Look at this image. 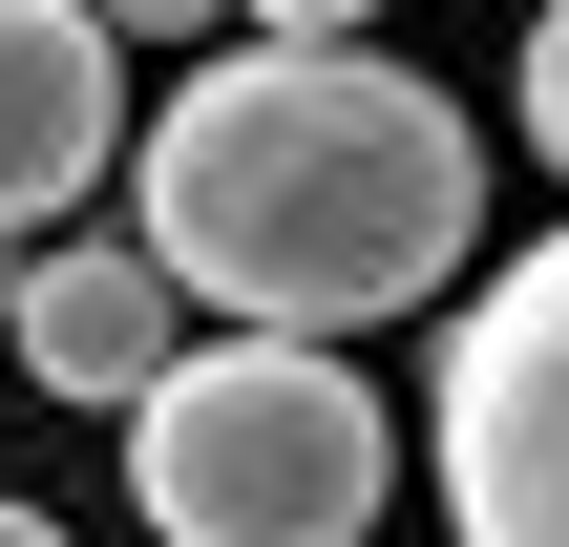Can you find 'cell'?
Here are the masks:
<instances>
[{
  "label": "cell",
  "instance_id": "2",
  "mask_svg": "<svg viewBox=\"0 0 569 547\" xmlns=\"http://www.w3.org/2000/svg\"><path fill=\"white\" fill-rule=\"evenodd\" d=\"M401 485V422L359 401L338 337H190L127 401V506L148 547H359Z\"/></svg>",
  "mask_w": 569,
  "mask_h": 547
},
{
  "label": "cell",
  "instance_id": "3",
  "mask_svg": "<svg viewBox=\"0 0 569 547\" xmlns=\"http://www.w3.org/2000/svg\"><path fill=\"white\" fill-rule=\"evenodd\" d=\"M443 527L465 547H569V232L486 274L443 337Z\"/></svg>",
  "mask_w": 569,
  "mask_h": 547
},
{
  "label": "cell",
  "instance_id": "6",
  "mask_svg": "<svg viewBox=\"0 0 569 547\" xmlns=\"http://www.w3.org/2000/svg\"><path fill=\"white\" fill-rule=\"evenodd\" d=\"M528 148H549V169H569V0H549V21H528Z\"/></svg>",
  "mask_w": 569,
  "mask_h": 547
},
{
  "label": "cell",
  "instance_id": "7",
  "mask_svg": "<svg viewBox=\"0 0 569 547\" xmlns=\"http://www.w3.org/2000/svg\"><path fill=\"white\" fill-rule=\"evenodd\" d=\"M106 21H148V42H211V21H253V0H106Z\"/></svg>",
  "mask_w": 569,
  "mask_h": 547
},
{
  "label": "cell",
  "instance_id": "4",
  "mask_svg": "<svg viewBox=\"0 0 569 547\" xmlns=\"http://www.w3.org/2000/svg\"><path fill=\"white\" fill-rule=\"evenodd\" d=\"M0 358L42 379V401H148L169 358H190V295H169V253L148 232H42V253H0Z\"/></svg>",
  "mask_w": 569,
  "mask_h": 547
},
{
  "label": "cell",
  "instance_id": "5",
  "mask_svg": "<svg viewBox=\"0 0 569 547\" xmlns=\"http://www.w3.org/2000/svg\"><path fill=\"white\" fill-rule=\"evenodd\" d=\"M127 148V21L106 0H0V253L63 232V190H106Z\"/></svg>",
  "mask_w": 569,
  "mask_h": 547
},
{
  "label": "cell",
  "instance_id": "8",
  "mask_svg": "<svg viewBox=\"0 0 569 547\" xmlns=\"http://www.w3.org/2000/svg\"><path fill=\"white\" fill-rule=\"evenodd\" d=\"M338 21H380V0H253V42H338Z\"/></svg>",
  "mask_w": 569,
  "mask_h": 547
},
{
  "label": "cell",
  "instance_id": "1",
  "mask_svg": "<svg viewBox=\"0 0 569 547\" xmlns=\"http://www.w3.org/2000/svg\"><path fill=\"white\" fill-rule=\"evenodd\" d=\"M127 232L232 337H380V316H422L465 274L486 126L380 42H211L148 105V211Z\"/></svg>",
  "mask_w": 569,
  "mask_h": 547
},
{
  "label": "cell",
  "instance_id": "9",
  "mask_svg": "<svg viewBox=\"0 0 569 547\" xmlns=\"http://www.w3.org/2000/svg\"><path fill=\"white\" fill-rule=\"evenodd\" d=\"M0 547H63V527H42V506H21V485H0Z\"/></svg>",
  "mask_w": 569,
  "mask_h": 547
}]
</instances>
